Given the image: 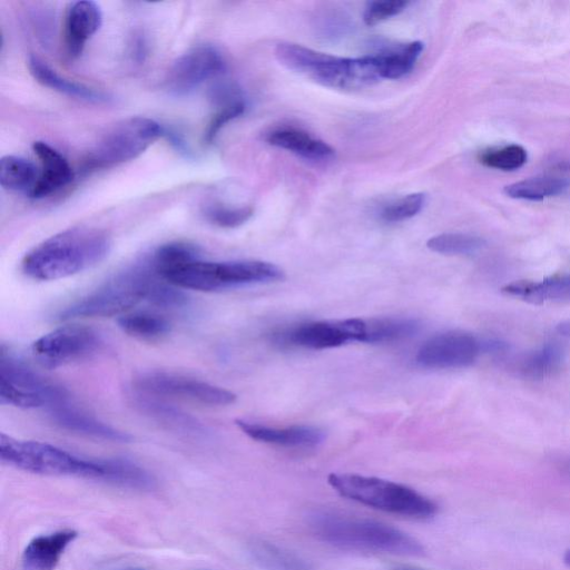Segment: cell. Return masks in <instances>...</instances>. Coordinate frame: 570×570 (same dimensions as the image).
<instances>
[{"label": "cell", "mask_w": 570, "mask_h": 570, "mask_svg": "<svg viewBox=\"0 0 570 570\" xmlns=\"http://www.w3.org/2000/svg\"><path fill=\"white\" fill-rule=\"evenodd\" d=\"M275 56L289 70L331 88L358 90L381 80L373 56L343 58L289 43L279 44Z\"/></svg>", "instance_id": "cell-4"}, {"label": "cell", "mask_w": 570, "mask_h": 570, "mask_svg": "<svg viewBox=\"0 0 570 570\" xmlns=\"http://www.w3.org/2000/svg\"><path fill=\"white\" fill-rule=\"evenodd\" d=\"M422 51H424V44L414 42L373 56L381 80H399L406 76L416 65Z\"/></svg>", "instance_id": "cell-27"}, {"label": "cell", "mask_w": 570, "mask_h": 570, "mask_svg": "<svg viewBox=\"0 0 570 570\" xmlns=\"http://www.w3.org/2000/svg\"><path fill=\"white\" fill-rule=\"evenodd\" d=\"M39 179L37 166L23 157L8 155L0 161V184L11 192L31 195Z\"/></svg>", "instance_id": "cell-26"}, {"label": "cell", "mask_w": 570, "mask_h": 570, "mask_svg": "<svg viewBox=\"0 0 570 570\" xmlns=\"http://www.w3.org/2000/svg\"><path fill=\"white\" fill-rule=\"evenodd\" d=\"M557 331L564 337H570V320L558 324Z\"/></svg>", "instance_id": "cell-38"}, {"label": "cell", "mask_w": 570, "mask_h": 570, "mask_svg": "<svg viewBox=\"0 0 570 570\" xmlns=\"http://www.w3.org/2000/svg\"><path fill=\"white\" fill-rule=\"evenodd\" d=\"M395 570H421V569H415V568H401V569H395Z\"/></svg>", "instance_id": "cell-41"}, {"label": "cell", "mask_w": 570, "mask_h": 570, "mask_svg": "<svg viewBox=\"0 0 570 570\" xmlns=\"http://www.w3.org/2000/svg\"><path fill=\"white\" fill-rule=\"evenodd\" d=\"M485 245L483 239L474 235L461 233H445L431 238L427 247L444 255H469L478 252Z\"/></svg>", "instance_id": "cell-32"}, {"label": "cell", "mask_w": 570, "mask_h": 570, "mask_svg": "<svg viewBox=\"0 0 570 570\" xmlns=\"http://www.w3.org/2000/svg\"><path fill=\"white\" fill-rule=\"evenodd\" d=\"M103 477L101 483L151 493L157 488V480L144 467L127 459H102Z\"/></svg>", "instance_id": "cell-24"}, {"label": "cell", "mask_w": 570, "mask_h": 570, "mask_svg": "<svg viewBox=\"0 0 570 570\" xmlns=\"http://www.w3.org/2000/svg\"><path fill=\"white\" fill-rule=\"evenodd\" d=\"M117 323L127 336L143 341L160 340L172 331L170 320L154 311L127 312Z\"/></svg>", "instance_id": "cell-25"}, {"label": "cell", "mask_w": 570, "mask_h": 570, "mask_svg": "<svg viewBox=\"0 0 570 570\" xmlns=\"http://www.w3.org/2000/svg\"><path fill=\"white\" fill-rule=\"evenodd\" d=\"M2 463L35 475L78 477L101 483V459H85L46 442L0 435Z\"/></svg>", "instance_id": "cell-6"}, {"label": "cell", "mask_w": 570, "mask_h": 570, "mask_svg": "<svg viewBox=\"0 0 570 570\" xmlns=\"http://www.w3.org/2000/svg\"><path fill=\"white\" fill-rule=\"evenodd\" d=\"M28 68L37 83L51 88L52 91L57 93L94 104H103L111 100L108 95L101 91H96L95 88L68 80V78L58 74L37 56L29 57Z\"/></svg>", "instance_id": "cell-21"}, {"label": "cell", "mask_w": 570, "mask_h": 570, "mask_svg": "<svg viewBox=\"0 0 570 570\" xmlns=\"http://www.w3.org/2000/svg\"><path fill=\"white\" fill-rule=\"evenodd\" d=\"M160 277L180 290L220 292L284 279V272L269 262L194 260L167 270Z\"/></svg>", "instance_id": "cell-5"}, {"label": "cell", "mask_w": 570, "mask_h": 570, "mask_svg": "<svg viewBox=\"0 0 570 570\" xmlns=\"http://www.w3.org/2000/svg\"><path fill=\"white\" fill-rule=\"evenodd\" d=\"M366 320H323L299 324L290 330L274 333V340L284 345L311 350L339 348L351 342H363Z\"/></svg>", "instance_id": "cell-12"}, {"label": "cell", "mask_w": 570, "mask_h": 570, "mask_svg": "<svg viewBox=\"0 0 570 570\" xmlns=\"http://www.w3.org/2000/svg\"><path fill=\"white\" fill-rule=\"evenodd\" d=\"M70 393L29 367L5 345L0 349V404L22 409H52Z\"/></svg>", "instance_id": "cell-8"}, {"label": "cell", "mask_w": 570, "mask_h": 570, "mask_svg": "<svg viewBox=\"0 0 570 570\" xmlns=\"http://www.w3.org/2000/svg\"><path fill=\"white\" fill-rule=\"evenodd\" d=\"M565 563L570 567V550L565 555Z\"/></svg>", "instance_id": "cell-39"}, {"label": "cell", "mask_w": 570, "mask_h": 570, "mask_svg": "<svg viewBox=\"0 0 570 570\" xmlns=\"http://www.w3.org/2000/svg\"><path fill=\"white\" fill-rule=\"evenodd\" d=\"M103 13L100 6L90 0L72 3L65 16V48L71 58L80 57L86 44L100 31Z\"/></svg>", "instance_id": "cell-16"}, {"label": "cell", "mask_w": 570, "mask_h": 570, "mask_svg": "<svg viewBox=\"0 0 570 570\" xmlns=\"http://www.w3.org/2000/svg\"><path fill=\"white\" fill-rule=\"evenodd\" d=\"M569 186L566 179L544 175L527 179L506 186L505 193L511 199L525 201H543L564 193Z\"/></svg>", "instance_id": "cell-28"}, {"label": "cell", "mask_w": 570, "mask_h": 570, "mask_svg": "<svg viewBox=\"0 0 570 570\" xmlns=\"http://www.w3.org/2000/svg\"><path fill=\"white\" fill-rule=\"evenodd\" d=\"M33 151L41 163V170L38 182L29 198H46L73 181L72 166L53 146L37 141L33 144Z\"/></svg>", "instance_id": "cell-19"}, {"label": "cell", "mask_w": 570, "mask_h": 570, "mask_svg": "<svg viewBox=\"0 0 570 570\" xmlns=\"http://www.w3.org/2000/svg\"><path fill=\"white\" fill-rule=\"evenodd\" d=\"M121 570H145L143 568H126V569H121Z\"/></svg>", "instance_id": "cell-40"}, {"label": "cell", "mask_w": 570, "mask_h": 570, "mask_svg": "<svg viewBox=\"0 0 570 570\" xmlns=\"http://www.w3.org/2000/svg\"><path fill=\"white\" fill-rule=\"evenodd\" d=\"M409 3L404 0H383V2H371L368 4L363 21L368 26H375L387 19L404 12Z\"/></svg>", "instance_id": "cell-37"}, {"label": "cell", "mask_w": 570, "mask_h": 570, "mask_svg": "<svg viewBox=\"0 0 570 570\" xmlns=\"http://www.w3.org/2000/svg\"><path fill=\"white\" fill-rule=\"evenodd\" d=\"M562 350L556 345H546L520 362V371L528 378L542 379L552 375L562 363Z\"/></svg>", "instance_id": "cell-31"}, {"label": "cell", "mask_w": 570, "mask_h": 570, "mask_svg": "<svg viewBox=\"0 0 570 570\" xmlns=\"http://www.w3.org/2000/svg\"><path fill=\"white\" fill-rule=\"evenodd\" d=\"M198 259H201L200 249L196 245L184 241L163 244L150 257L153 268L159 277L167 270Z\"/></svg>", "instance_id": "cell-30"}, {"label": "cell", "mask_w": 570, "mask_h": 570, "mask_svg": "<svg viewBox=\"0 0 570 570\" xmlns=\"http://www.w3.org/2000/svg\"><path fill=\"white\" fill-rule=\"evenodd\" d=\"M78 537L74 529L33 538L24 549L22 566L24 570H55L68 547Z\"/></svg>", "instance_id": "cell-20"}, {"label": "cell", "mask_w": 570, "mask_h": 570, "mask_svg": "<svg viewBox=\"0 0 570 570\" xmlns=\"http://www.w3.org/2000/svg\"><path fill=\"white\" fill-rule=\"evenodd\" d=\"M133 390L162 399H180L204 406L222 407L234 404L237 395L212 383L180 373L149 371L133 382Z\"/></svg>", "instance_id": "cell-10"}, {"label": "cell", "mask_w": 570, "mask_h": 570, "mask_svg": "<svg viewBox=\"0 0 570 570\" xmlns=\"http://www.w3.org/2000/svg\"><path fill=\"white\" fill-rule=\"evenodd\" d=\"M47 411L55 425L73 432V434L96 440L117 442V444H127L133 439L127 432L107 425L82 409L74 407L70 400Z\"/></svg>", "instance_id": "cell-15"}, {"label": "cell", "mask_w": 570, "mask_h": 570, "mask_svg": "<svg viewBox=\"0 0 570 570\" xmlns=\"http://www.w3.org/2000/svg\"><path fill=\"white\" fill-rule=\"evenodd\" d=\"M419 330L415 320L385 318L366 320L365 343H386L400 341L414 336Z\"/></svg>", "instance_id": "cell-29"}, {"label": "cell", "mask_w": 570, "mask_h": 570, "mask_svg": "<svg viewBox=\"0 0 570 570\" xmlns=\"http://www.w3.org/2000/svg\"><path fill=\"white\" fill-rule=\"evenodd\" d=\"M330 486L342 497L387 513L426 519L437 514L438 507L429 498L407 486L375 477L332 474Z\"/></svg>", "instance_id": "cell-7"}, {"label": "cell", "mask_w": 570, "mask_h": 570, "mask_svg": "<svg viewBox=\"0 0 570 570\" xmlns=\"http://www.w3.org/2000/svg\"><path fill=\"white\" fill-rule=\"evenodd\" d=\"M527 159V151L523 146L517 144L489 150L480 156V162L485 166L505 172L519 170L526 164Z\"/></svg>", "instance_id": "cell-33"}, {"label": "cell", "mask_w": 570, "mask_h": 570, "mask_svg": "<svg viewBox=\"0 0 570 570\" xmlns=\"http://www.w3.org/2000/svg\"><path fill=\"white\" fill-rule=\"evenodd\" d=\"M426 204V195L415 193L386 206L381 212L383 221L398 223L414 218Z\"/></svg>", "instance_id": "cell-36"}, {"label": "cell", "mask_w": 570, "mask_h": 570, "mask_svg": "<svg viewBox=\"0 0 570 570\" xmlns=\"http://www.w3.org/2000/svg\"><path fill=\"white\" fill-rule=\"evenodd\" d=\"M226 63L218 48L199 45L181 55L167 74L165 86L172 95H188L224 73Z\"/></svg>", "instance_id": "cell-13"}, {"label": "cell", "mask_w": 570, "mask_h": 570, "mask_svg": "<svg viewBox=\"0 0 570 570\" xmlns=\"http://www.w3.org/2000/svg\"><path fill=\"white\" fill-rule=\"evenodd\" d=\"M165 135L160 123L149 117H130L100 136L88 152L84 167L86 171H100L130 162L142 155L157 140Z\"/></svg>", "instance_id": "cell-9"}, {"label": "cell", "mask_w": 570, "mask_h": 570, "mask_svg": "<svg viewBox=\"0 0 570 570\" xmlns=\"http://www.w3.org/2000/svg\"><path fill=\"white\" fill-rule=\"evenodd\" d=\"M131 397L137 410L167 429L195 437L208 435V429L201 421L170 405L165 399L144 395L134 390Z\"/></svg>", "instance_id": "cell-17"}, {"label": "cell", "mask_w": 570, "mask_h": 570, "mask_svg": "<svg viewBox=\"0 0 570 570\" xmlns=\"http://www.w3.org/2000/svg\"><path fill=\"white\" fill-rule=\"evenodd\" d=\"M503 292L525 302H545L570 299V274L555 275L542 281H518L506 285Z\"/></svg>", "instance_id": "cell-22"}, {"label": "cell", "mask_w": 570, "mask_h": 570, "mask_svg": "<svg viewBox=\"0 0 570 570\" xmlns=\"http://www.w3.org/2000/svg\"><path fill=\"white\" fill-rule=\"evenodd\" d=\"M102 346V337L94 329L68 324L37 339L32 345V355L44 368L56 369L91 358Z\"/></svg>", "instance_id": "cell-11"}, {"label": "cell", "mask_w": 570, "mask_h": 570, "mask_svg": "<svg viewBox=\"0 0 570 570\" xmlns=\"http://www.w3.org/2000/svg\"><path fill=\"white\" fill-rule=\"evenodd\" d=\"M215 104L219 105V110L213 115L204 136L205 141L208 143L215 141L216 136L219 135L223 127L238 119V117L244 114L245 108H247V105L238 95L216 101Z\"/></svg>", "instance_id": "cell-35"}, {"label": "cell", "mask_w": 570, "mask_h": 570, "mask_svg": "<svg viewBox=\"0 0 570 570\" xmlns=\"http://www.w3.org/2000/svg\"><path fill=\"white\" fill-rule=\"evenodd\" d=\"M161 277L149 258L116 274L102 287L66 307L58 314L61 320L78 318L122 317L137 304L147 301Z\"/></svg>", "instance_id": "cell-3"}, {"label": "cell", "mask_w": 570, "mask_h": 570, "mask_svg": "<svg viewBox=\"0 0 570 570\" xmlns=\"http://www.w3.org/2000/svg\"><path fill=\"white\" fill-rule=\"evenodd\" d=\"M254 210L251 206L242 208H230L222 204H209L203 210L206 221L223 229H235L247 223L253 216Z\"/></svg>", "instance_id": "cell-34"}, {"label": "cell", "mask_w": 570, "mask_h": 570, "mask_svg": "<svg viewBox=\"0 0 570 570\" xmlns=\"http://www.w3.org/2000/svg\"><path fill=\"white\" fill-rule=\"evenodd\" d=\"M480 342L471 334L449 331L437 334L421 346L416 361L428 369L465 368L477 360Z\"/></svg>", "instance_id": "cell-14"}, {"label": "cell", "mask_w": 570, "mask_h": 570, "mask_svg": "<svg viewBox=\"0 0 570 570\" xmlns=\"http://www.w3.org/2000/svg\"><path fill=\"white\" fill-rule=\"evenodd\" d=\"M313 533L323 542L345 549L420 556L425 548L401 530L373 520L321 511L311 516Z\"/></svg>", "instance_id": "cell-2"}, {"label": "cell", "mask_w": 570, "mask_h": 570, "mask_svg": "<svg viewBox=\"0 0 570 570\" xmlns=\"http://www.w3.org/2000/svg\"><path fill=\"white\" fill-rule=\"evenodd\" d=\"M111 249L112 241L106 232L95 228H73L53 235L29 251L22 269L35 281L71 278L102 263Z\"/></svg>", "instance_id": "cell-1"}, {"label": "cell", "mask_w": 570, "mask_h": 570, "mask_svg": "<svg viewBox=\"0 0 570 570\" xmlns=\"http://www.w3.org/2000/svg\"><path fill=\"white\" fill-rule=\"evenodd\" d=\"M235 424L251 439L275 446L312 448L322 444L326 438L321 429L310 426L274 428L245 420H237Z\"/></svg>", "instance_id": "cell-18"}, {"label": "cell", "mask_w": 570, "mask_h": 570, "mask_svg": "<svg viewBox=\"0 0 570 570\" xmlns=\"http://www.w3.org/2000/svg\"><path fill=\"white\" fill-rule=\"evenodd\" d=\"M265 141L311 161H328L334 156V150L326 142L297 129L273 130L265 136Z\"/></svg>", "instance_id": "cell-23"}]
</instances>
